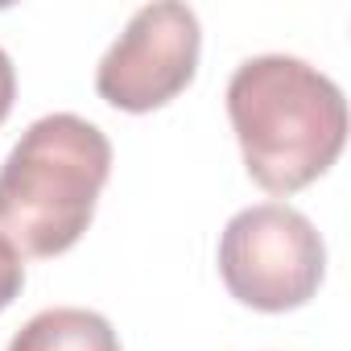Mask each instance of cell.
<instances>
[{
	"label": "cell",
	"instance_id": "cell-3",
	"mask_svg": "<svg viewBox=\"0 0 351 351\" xmlns=\"http://www.w3.org/2000/svg\"><path fill=\"white\" fill-rule=\"evenodd\" d=\"M219 277L248 310H302L322 289L326 244L298 207L256 203L228 219L219 236Z\"/></svg>",
	"mask_w": 351,
	"mask_h": 351
},
{
	"label": "cell",
	"instance_id": "cell-6",
	"mask_svg": "<svg viewBox=\"0 0 351 351\" xmlns=\"http://www.w3.org/2000/svg\"><path fill=\"white\" fill-rule=\"evenodd\" d=\"M21 285H25V261L0 240V310H9L17 302Z\"/></svg>",
	"mask_w": 351,
	"mask_h": 351
},
{
	"label": "cell",
	"instance_id": "cell-5",
	"mask_svg": "<svg viewBox=\"0 0 351 351\" xmlns=\"http://www.w3.org/2000/svg\"><path fill=\"white\" fill-rule=\"evenodd\" d=\"M9 351H120L112 322L83 306H54L34 314L9 343Z\"/></svg>",
	"mask_w": 351,
	"mask_h": 351
},
{
	"label": "cell",
	"instance_id": "cell-1",
	"mask_svg": "<svg viewBox=\"0 0 351 351\" xmlns=\"http://www.w3.org/2000/svg\"><path fill=\"white\" fill-rule=\"evenodd\" d=\"M228 120L248 178L277 199L318 182L347 145V99L293 54H256L228 79Z\"/></svg>",
	"mask_w": 351,
	"mask_h": 351
},
{
	"label": "cell",
	"instance_id": "cell-7",
	"mask_svg": "<svg viewBox=\"0 0 351 351\" xmlns=\"http://www.w3.org/2000/svg\"><path fill=\"white\" fill-rule=\"evenodd\" d=\"M13 99H17V71H13V58L5 54V46H0V124L9 120Z\"/></svg>",
	"mask_w": 351,
	"mask_h": 351
},
{
	"label": "cell",
	"instance_id": "cell-4",
	"mask_svg": "<svg viewBox=\"0 0 351 351\" xmlns=\"http://www.w3.org/2000/svg\"><path fill=\"white\" fill-rule=\"evenodd\" d=\"M203 29L191 5L157 0L128 17L124 34L95 66V91L116 112H157L178 99L199 71Z\"/></svg>",
	"mask_w": 351,
	"mask_h": 351
},
{
	"label": "cell",
	"instance_id": "cell-2",
	"mask_svg": "<svg viewBox=\"0 0 351 351\" xmlns=\"http://www.w3.org/2000/svg\"><path fill=\"white\" fill-rule=\"evenodd\" d=\"M112 141L75 112L34 120L0 165V240L21 261L71 252L95 219Z\"/></svg>",
	"mask_w": 351,
	"mask_h": 351
}]
</instances>
